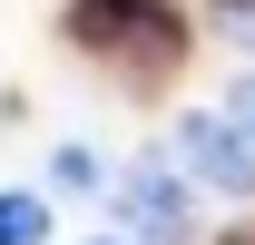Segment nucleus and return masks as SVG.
<instances>
[{
    "label": "nucleus",
    "instance_id": "f257e3e1",
    "mask_svg": "<svg viewBox=\"0 0 255 245\" xmlns=\"http://www.w3.org/2000/svg\"><path fill=\"white\" fill-rule=\"evenodd\" d=\"M69 39L98 49V59H118V69H167L177 59L167 0H79V10H69Z\"/></svg>",
    "mask_w": 255,
    "mask_h": 245
},
{
    "label": "nucleus",
    "instance_id": "f03ea898",
    "mask_svg": "<svg viewBox=\"0 0 255 245\" xmlns=\"http://www.w3.org/2000/svg\"><path fill=\"white\" fill-rule=\"evenodd\" d=\"M177 157H187L196 186H216V196H255V137L226 108H187L177 118Z\"/></svg>",
    "mask_w": 255,
    "mask_h": 245
},
{
    "label": "nucleus",
    "instance_id": "7ed1b4c3",
    "mask_svg": "<svg viewBox=\"0 0 255 245\" xmlns=\"http://www.w3.org/2000/svg\"><path fill=\"white\" fill-rule=\"evenodd\" d=\"M118 196H128V216H137V236H157V245L187 236V186H177V167H137Z\"/></svg>",
    "mask_w": 255,
    "mask_h": 245
},
{
    "label": "nucleus",
    "instance_id": "20e7f679",
    "mask_svg": "<svg viewBox=\"0 0 255 245\" xmlns=\"http://www.w3.org/2000/svg\"><path fill=\"white\" fill-rule=\"evenodd\" d=\"M39 236H49V206L20 196V186H0V245H39Z\"/></svg>",
    "mask_w": 255,
    "mask_h": 245
},
{
    "label": "nucleus",
    "instance_id": "39448f33",
    "mask_svg": "<svg viewBox=\"0 0 255 245\" xmlns=\"http://www.w3.org/2000/svg\"><path fill=\"white\" fill-rule=\"evenodd\" d=\"M49 177H59L69 196H98V186H108V177H98V147H79V137H69V147L49 157Z\"/></svg>",
    "mask_w": 255,
    "mask_h": 245
},
{
    "label": "nucleus",
    "instance_id": "423d86ee",
    "mask_svg": "<svg viewBox=\"0 0 255 245\" xmlns=\"http://www.w3.org/2000/svg\"><path fill=\"white\" fill-rule=\"evenodd\" d=\"M226 118H236V127L255 137V79H236V89H226Z\"/></svg>",
    "mask_w": 255,
    "mask_h": 245
},
{
    "label": "nucleus",
    "instance_id": "0eeeda50",
    "mask_svg": "<svg viewBox=\"0 0 255 245\" xmlns=\"http://www.w3.org/2000/svg\"><path fill=\"white\" fill-rule=\"evenodd\" d=\"M89 245H128V236H89Z\"/></svg>",
    "mask_w": 255,
    "mask_h": 245
}]
</instances>
